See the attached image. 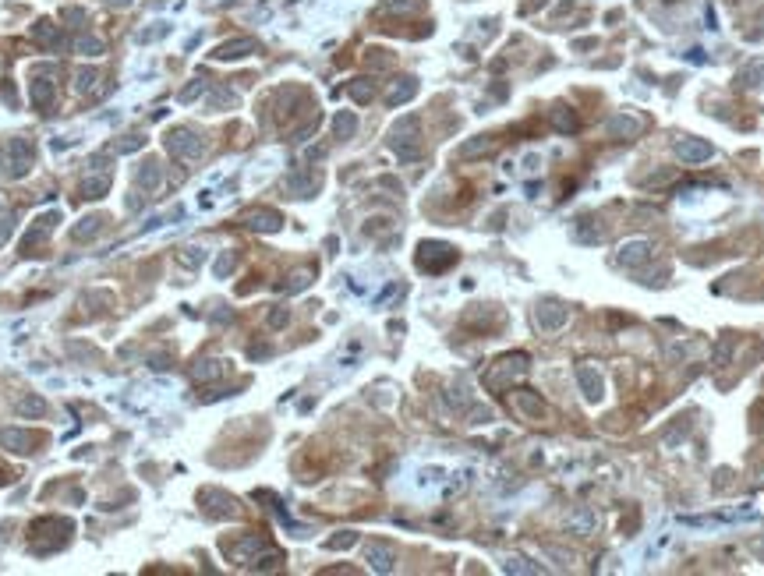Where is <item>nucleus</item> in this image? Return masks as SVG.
<instances>
[{"instance_id":"nucleus-20","label":"nucleus","mask_w":764,"mask_h":576,"mask_svg":"<svg viewBox=\"0 0 764 576\" xmlns=\"http://www.w3.org/2000/svg\"><path fill=\"white\" fill-rule=\"evenodd\" d=\"M573 237L584 241V244H598V241H602V226H594L591 216H580L577 226H573Z\"/></svg>"},{"instance_id":"nucleus-9","label":"nucleus","mask_w":764,"mask_h":576,"mask_svg":"<svg viewBox=\"0 0 764 576\" xmlns=\"http://www.w3.org/2000/svg\"><path fill=\"white\" fill-rule=\"evenodd\" d=\"M280 212L277 209H251L248 216H244V226L248 230H258V234H277L280 230Z\"/></svg>"},{"instance_id":"nucleus-10","label":"nucleus","mask_w":764,"mask_h":576,"mask_svg":"<svg viewBox=\"0 0 764 576\" xmlns=\"http://www.w3.org/2000/svg\"><path fill=\"white\" fill-rule=\"evenodd\" d=\"M32 166V142L29 138H15L11 142V177H22Z\"/></svg>"},{"instance_id":"nucleus-35","label":"nucleus","mask_w":764,"mask_h":576,"mask_svg":"<svg viewBox=\"0 0 764 576\" xmlns=\"http://www.w3.org/2000/svg\"><path fill=\"white\" fill-rule=\"evenodd\" d=\"M92 82H96V71H78V78H75V89H78V92H89V89H92Z\"/></svg>"},{"instance_id":"nucleus-33","label":"nucleus","mask_w":764,"mask_h":576,"mask_svg":"<svg viewBox=\"0 0 764 576\" xmlns=\"http://www.w3.org/2000/svg\"><path fill=\"white\" fill-rule=\"evenodd\" d=\"M75 46H78V53H85V57H99V53H103V43H99V39H92V36L78 39Z\"/></svg>"},{"instance_id":"nucleus-7","label":"nucleus","mask_w":764,"mask_h":576,"mask_svg":"<svg viewBox=\"0 0 764 576\" xmlns=\"http://www.w3.org/2000/svg\"><path fill=\"white\" fill-rule=\"evenodd\" d=\"M712 142H704V138H679L676 142V156L686 163V166H697V163H704V159H712Z\"/></svg>"},{"instance_id":"nucleus-18","label":"nucleus","mask_w":764,"mask_h":576,"mask_svg":"<svg viewBox=\"0 0 764 576\" xmlns=\"http://www.w3.org/2000/svg\"><path fill=\"white\" fill-rule=\"evenodd\" d=\"M202 495L216 502V505H209L212 516H237V499H230L227 492H202Z\"/></svg>"},{"instance_id":"nucleus-8","label":"nucleus","mask_w":764,"mask_h":576,"mask_svg":"<svg viewBox=\"0 0 764 576\" xmlns=\"http://www.w3.org/2000/svg\"><path fill=\"white\" fill-rule=\"evenodd\" d=\"M651 251H654V244H651V241H626V244L619 248L616 262H619V265H626V269H640V265L651 258Z\"/></svg>"},{"instance_id":"nucleus-39","label":"nucleus","mask_w":764,"mask_h":576,"mask_svg":"<svg viewBox=\"0 0 764 576\" xmlns=\"http://www.w3.org/2000/svg\"><path fill=\"white\" fill-rule=\"evenodd\" d=\"M202 89H205V85H188V89L181 92V103H191V99H198V96H202Z\"/></svg>"},{"instance_id":"nucleus-38","label":"nucleus","mask_w":764,"mask_h":576,"mask_svg":"<svg viewBox=\"0 0 764 576\" xmlns=\"http://www.w3.org/2000/svg\"><path fill=\"white\" fill-rule=\"evenodd\" d=\"M287 318H291V315H287V308H277V311L269 315V325H272V329H280V325H287Z\"/></svg>"},{"instance_id":"nucleus-29","label":"nucleus","mask_w":764,"mask_h":576,"mask_svg":"<svg viewBox=\"0 0 764 576\" xmlns=\"http://www.w3.org/2000/svg\"><path fill=\"white\" fill-rule=\"evenodd\" d=\"M32 36L43 39V43H61V32H57V25H53V22H39V25L32 29Z\"/></svg>"},{"instance_id":"nucleus-4","label":"nucleus","mask_w":764,"mask_h":576,"mask_svg":"<svg viewBox=\"0 0 764 576\" xmlns=\"http://www.w3.org/2000/svg\"><path fill=\"white\" fill-rule=\"evenodd\" d=\"M524 371H527V357L524 354H510V357H503L492 371H488V385H492V389H506L510 378H517Z\"/></svg>"},{"instance_id":"nucleus-15","label":"nucleus","mask_w":764,"mask_h":576,"mask_svg":"<svg viewBox=\"0 0 764 576\" xmlns=\"http://www.w3.org/2000/svg\"><path fill=\"white\" fill-rule=\"evenodd\" d=\"M365 555H368L372 569H379V573H390V569H393V548H390V545L372 541V545L365 548Z\"/></svg>"},{"instance_id":"nucleus-13","label":"nucleus","mask_w":764,"mask_h":576,"mask_svg":"<svg viewBox=\"0 0 764 576\" xmlns=\"http://www.w3.org/2000/svg\"><path fill=\"white\" fill-rule=\"evenodd\" d=\"M736 85H740V89H761V85H764V57H754L750 64L740 68Z\"/></svg>"},{"instance_id":"nucleus-22","label":"nucleus","mask_w":764,"mask_h":576,"mask_svg":"<svg viewBox=\"0 0 764 576\" xmlns=\"http://www.w3.org/2000/svg\"><path fill=\"white\" fill-rule=\"evenodd\" d=\"M106 188H110V177H106V174H103V177H85V181L78 184V198H89V202H92V198H103Z\"/></svg>"},{"instance_id":"nucleus-12","label":"nucleus","mask_w":764,"mask_h":576,"mask_svg":"<svg viewBox=\"0 0 764 576\" xmlns=\"http://www.w3.org/2000/svg\"><path fill=\"white\" fill-rule=\"evenodd\" d=\"M258 50V43L255 39H230V43H223V46H216V61H237V57H248V53H255Z\"/></svg>"},{"instance_id":"nucleus-24","label":"nucleus","mask_w":764,"mask_h":576,"mask_svg":"<svg viewBox=\"0 0 764 576\" xmlns=\"http://www.w3.org/2000/svg\"><path fill=\"white\" fill-rule=\"evenodd\" d=\"M414 92H418V82H414V78H400V82L386 92V103H390V106H400V103H407Z\"/></svg>"},{"instance_id":"nucleus-16","label":"nucleus","mask_w":764,"mask_h":576,"mask_svg":"<svg viewBox=\"0 0 764 576\" xmlns=\"http://www.w3.org/2000/svg\"><path fill=\"white\" fill-rule=\"evenodd\" d=\"M284 188H287L294 198H308V195L318 191V177H315V174H294V177L284 181Z\"/></svg>"},{"instance_id":"nucleus-26","label":"nucleus","mask_w":764,"mask_h":576,"mask_svg":"<svg viewBox=\"0 0 764 576\" xmlns=\"http://www.w3.org/2000/svg\"><path fill=\"white\" fill-rule=\"evenodd\" d=\"M552 124H556V128H559L563 135L577 131V117H573L570 110H563V106H559V110H552Z\"/></svg>"},{"instance_id":"nucleus-19","label":"nucleus","mask_w":764,"mask_h":576,"mask_svg":"<svg viewBox=\"0 0 764 576\" xmlns=\"http://www.w3.org/2000/svg\"><path fill=\"white\" fill-rule=\"evenodd\" d=\"M513 403H517L524 414H531V418H541V414H545V403H541L531 389H517V392H513Z\"/></svg>"},{"instance_id":"nucleus-6","label":"nucleus","mask_w":764,"mask_h":576,"mask_svg":"<svg viewBox=\"0 0 764 576\" xmlns=\"http://www.w3.org/2000/svg\"><path fill=\"white\" fill-rule=\"evenodd\" d=\"M640 131H644V121L630 117V113H616V117H609V124H605V135L619 138V142H633Z\"/></svg>"},{"instance_id":"nucleus-40","label":"nucleus","mask_w":764,"mask_h":576,"mask_svg":"<svg viewBox=\"0 0 764 576\" xmlns=\"http://www.w3.org/2000/svg\"><path fill=\"white\" fill-rule=\"evenodd\" d=\"M11 230H15V223H11V219H0V244H4V241L11 237Z\"/></svg>"},{"instance_id":"nucleus-32","label":"nucleus","mask_w":764,"mask_h":576,"mask_svg":"<svg viewBox=\"0 0 764 576\" xmlns=\"http://www.w3.org/2000/svg\"><path fill=\"white\" fill-rule=\"evenodd\" d=\"M488 149H492V138H478V142L460 145V156L467 159V156H481V152H488Z\"/></svg>"},{"instance_id":"nucleus-17","label":"nucleus","mask_w":764,"mask_h":576,"mask_svg":"<svg viewBox=\"0 0 764 576\" xmlns=\"http://www.w3.org/2000/svg\"><path fill=\"white\" fill-rule=\"evenodd\" d=\"M159 177H163V166H159L156 159H149V163H142V166H138V174H135V184H138L142 191H152V188L159 184Z\"/></svg>"},{"instance_id":"nucleus-37","label":"nucleus","mask_w":764,"mask_h":576,"mask_svg":"<svg viewBox=\"0 0 764 576\" xmlns=\"http://www.w3.org/2000/svg\"><path fill=\"white\" fill-rule=\"evenodd\" d=\"M234 265H237V258H234V255H223L220 262H216V276H227Z\"/></svg>"},{"instance_id":"nucleus-21","label":"nucleus","mask_w":764,"mask_h":576,"mask_svg":"<svg viewBox=\"0 0 764 576\" xmlns=\"http://www.w3.org/2000/svg\"><path fill=\"white\" fill-rule=\"evenodd\" d=\"M103 223H106V216H85V219L75 226V234H71V237H75L78 244H85V241H92L99 230H103Z\"/></svg>"},{"instance_id":"nucleus-1","label":"nucleus","mask_w":764,"mask_h":576,"mask_svg":"<svg viewBox=\"0 0 764 576\" xmlns=\"http://www.w3.org/2000/svg\"><path fill=\"white\" fill-rule=\"evenodd\" d=\"M390 145H393V152H397L404 163L418 159V156H421V142H418V117H404V121H397V124H393V131H390Z\"/></svg>"},{"instance_id":"nucleus-3","label":"nucleus","mask_w":764,"mask_h":576,"mask_svg":"<svg viewBox=\"0 0 764 576\" xmlns=\"http://www.w3.org/2000/svg\"><path fill=\"white\" fill-rule=\"evenodd\" d=\"M202 149H205V142H202L198 135H191L188 128H177V131H170V138H167V152L177 156V159H198Z\"/></svg>"},{"instance_id":"nucleus-25","label":"nucleus","mask_w":764,"mask_h":576,"mask_svg":"<svg viewBox=\"0 0 764 576\" xmlns=\"http://www.w3.org/2000/svg\"><path fill=\"white\" fill-rule=\"evenodd\" d=\"M223 375V361H198L191 368V382H209V378H220Z\"/></svg>"},{"instance_id":"nucleus-2","label":"nucleus","mask_w":764,"mask_h":576,"mask_svg":"<svg viewBox=\"0 0 764 576\" xmlns=\"http://www.w3.org/2000/svg\"><path fill=\"white\" fill-rule=\"evenodd\" d=\"M453 262H457V251H453L450 244L425 241V244L418 248V269H425V272H443V269H450Z\"/></svg>"},{"instance_id":"nucleus-30","label":"nucleus","mask_w":764,"mask_h":576,"mask_svg":"<svg viewBox=\"0 0 764 576\" xmlns=\"http://www.w3.org/2000/svg\"><path fill=\"white\" fill-rule=\"evenodd\" d=\"M351 545H358V534H354V531H340L337 538L325 541V548H330V552H340V548H351Z\"/></svg>"},{"instance_id":"nucleus-23","label":"nucleus","mask_w":764,"mask_h":576,"mask_svg":"<svg viewBox=\"0 0 764 576\" xmlns=\"http://www.w3.org/2000/svg\"><path fill=\"white\" fill-rule=\"evenodd\" d=\"M354 131H358V117H354V113H351V110L337 113V117H333V138L347 142V138H351Z\"/></svg>"},{"instance_id":"nucleus-34","label":"nucleus","mask_w":764,"mask_h":576,"mask_svg":"<svg viewBox=\"0 0 764 576\" xmlns=\"http://www.w3.org/2000/svg\"><path fill=\"white\" fill-rule=\"evenodd\" d=\"M308 283H311V272H294V276H291V283L284 286V290H287V294H294V290H304Z\"/></svg>"},{"instance_id":"nucleus-28","label":"nucleus","mask_w":764,"mask_h":576,"mask_svg":"<svg viewBox=\"0 0 764 576\" xmlns=\"http://www.w3.org/2000/svg\"><path fill=\"white\" fill-rule=\"evenodd\" d=\"M18 411H22L25 418H43V414H46V403H43L39 396H25V399L18 403Z\"/></svg>"},{"instance_id":"nucleus-11","label":"nucleus","mask_w":764,"mask_h":576,"mask_svg":"<svg viewBox=\"0 0 764 576\" xmlns=\"http://www.w3.org/2000/svg\"><path fill=\"white\" fill-rule=\"evenodd\" d=\"M0 445L11 449V452H32L36 435H32V431H22V428H4V431H0Z\"/></svg>"},{"instance_id":"nucleus-31","label":"nucleus","mask_w":764,"mask_h":576,"mask_svg":"<svg viewBox=\"0 0 764 576\" xmlns=\"http://www.w3.org/2000/svg\"><path fill=\"white\" fill-rule=\"evenodd\" d=\"M351 96H354L358 103H368V99L375 96V89H372V82H368V78H358V82L351 85Z\"/></svg>"},{"instance_id":"nucleus-5","label":"nucleus","mask_w":764,"mask_h":576,"mask_svg":"<svg viewBox=\"0 0 764 576\" xmlns=\"http://www.w3.org/2000/svg\"><path fill=\"white\" fill-rule=\"evenodd\" d=\"M577 382H580V389H584V396H587L591 403H598V399L605 396V382H602V371H598V364H591V361L577 364Z\"/></svg>"},{"instance_id":"nucleus-36","label":"nucleus","mask_w":764,"mask_h":576,"mask_svg":"<svg viewBox=\"0 0 764 576\" xmlns=\"http://www.w3.org/2000/svg\"><path fill=\"white\" fill-rule=\"evenodd\" d=\"M170 32V25H156V29H145V32H138V43H149V39H156V36H167Z\"/></svg>"},{"instance_id":"nucleus-27","label":"nucleus","mask_w":764,"mask_h":576,"mask_svg":"<svg viewBox=\"0 0 764 576\" xmlns=\"http://www.w3.org/2000/svg\"><path fill=\"white\" fill-rule=\"evenodd\" d=\"M50 99H53V85L43 82V78H36V82H32V103H36V106H50Z\"/></svg>"},{"instance_id":"nucleus-14","label":"nucleus","mask_w":764,"mask_h":576,"mask_svg":"<svg viewBox=\"0 0 764 576\" xmlns=\"http://www.w3.org/2000/svg\"><path fill=\"white\" fill-rule=\"evenodd\" d=\"M566 318H570V311H566L563 304H556V301H545V304L538 308V325H541V329H559Z\"/></svg>"}]
</instances>
